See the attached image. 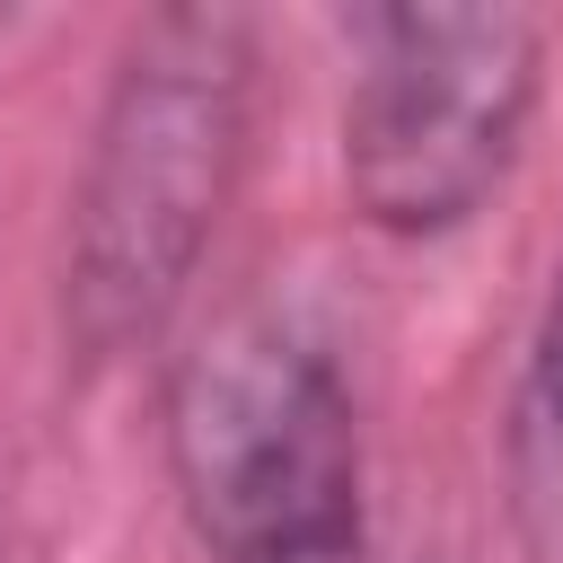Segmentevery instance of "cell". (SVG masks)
<instances>
[{
    "instance_id": "obj_2",
    "label": "cell",
    "mask_w": 563,
    "mask_h": 563,
    "mask_svg": "<svg viewBox=\"0 0 563 563\" xmlns=\"http://www.w3.org/2000/svg\"><path fill=\"white\" fill-rule=\"evenodd\" d=\"M167 475L211 563H369L352 387L282 308L211 317L167 369Z\"/></svg>"
},
{
    "instance_id": "obj_3",
    "label": "cell",
    "mask_w": 563,
    "mask_h": 563,
    "mask_svg": "<svg viewBox=\"0 0 563 563\" xmlns=\"http://www.w3.org/2000/svg\"><path fill=\"white\" fill-rule=\"evenodd\" d=\"M545 26L528 9H369L343 97V185L387 238L466 229L519 158Z\"/></svg>"
},
{
    "instance_id": "obj_4",
    "label": "cell",
    "mask_w": 563,
    "mask_h": 563,
    "mask_svg": "<svg viewBox=\"0 0 563 563\" xmlns=\"http://www.w3.org/2000/svg\"><path fill=\"white\" fill-rule=\"evenodd\" d=\"M501 475H510V528H519V563H563V264L510 396V431H501Z\"/></svg>"
},
{
    "instance_id": "obj_1",
    "label": "cell",
    "mask_w": 563,
    "mask_h": 563,
    "mask_svg": "<svg viewBox=\"0 0 563 563\" xmlns=\"http://www.w3.org/2000/svg\"><path fill=\"white\" fill-rule=\"evenodd\" d=\"M246 88L255 53L238 9H158L123 44L62 255V325L88 361L150 343L176 317L238 185Z\"/></svg>"
}]
</instances>
